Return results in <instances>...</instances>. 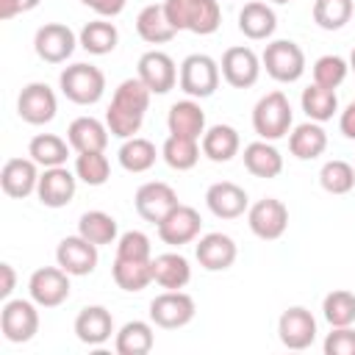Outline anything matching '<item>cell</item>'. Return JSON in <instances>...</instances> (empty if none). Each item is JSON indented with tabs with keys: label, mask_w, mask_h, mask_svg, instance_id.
I'll list each match as a JSON object with an SVG mask.
<instances>
[{
	"label": "cell",
	"mask_w": 355,
	"mask_h": 355,
	"mask_svg": "<svg viewBox=\"0 0 355 355\" xmlns=\"http://www.w3.org/2000/svg\"><path fill=\"white\" fill-rule=\"evenodd\" d=\"M294 114H291V103L283 92H269L263 94L255 108H252V128L263 141H277L291 130Z\"/></svg>",
	"instance_id": "3"
},
{
	"label": "cell",
	"mask_w": 355,
	"mask_h": 355,
	"mask_svg": "<svg viewBox=\"0 0 355 355\" xmlns=\"http://www.w3.org/2000/svg\"><path fill=\"white\" fill-rule=\"evenodd\" d=\"M158 239L169 247H183V244H191L197 236H200V227H202V216L197 214V208L191 205H178L172 208L158 225Z\"/></svg>",
	"instance_id": "15"
},
{
	"label": "cell",
	"mask_w": 355,
	"mask_h": 355,
	"mask_svg": "<svg viewBox=\"0 0 355 355\" xmlns=\"http://www.w3.org/2000/svg\"><path fill=\"white\" fill-rule=\"evenodd\" d=\"M277 28V14L272 11V6L261 3V0H252L247 3L241 11H239V31L252 39V42H261V39H269Z\"/></svg>",
	"instance_id": "28"
},
{
	"label": "cell",
	"mask_w": 355,
	"mask_h": 355,
	"mask_svg": "<svg viewBox=\"0 0 355 355\" xmlns=\"http://www.w3.org/2000/svg\"><path fill=\"white\" fill-rule=\"evenodd\" d=\"M58 111L55 92L47 83H28L17 97V114L28 125H47Z\"/></svg>",
	"instance_id": "13"
},
{
	"label": "cell",
	"mask_w": 355,
	"mask_h": 355,
	"mask_svg": "<svg viewBox=\"0 0 355 355\" xmlns=\"http://www.w3.org/2000/svg\"><path fill=\"white\" fill-rule=\"evenodd\" d=\"M164 11L175 31L208 36L222 25V8L216 0H164Z\"/></svg>",
	"instance_id": "2"
},
{
	"label": "cell",
	"mask_w": 355,
	"mask_h": 355,
	"mask_svg": "<svg viewBox=\"0 0 355 355\" xmlns=\"http://www.w3.org/2000/svg\"><path fill=\"white\" fill-rule=\"evenodd\" d=\"M61 94L75 105H94L105 92V75L94 64H72L58 75Z\"/></svg>",
	"instance_id": "4"
},
{
	"label": "cell",
	"mask_w": 355,
	"mask_h": 355,
	"mask_svg": "<svg viewBox=\"0 0 355 355\" xmlns=\"http://www.w3.org/2000/svg\"><path fill=\"white\" fill-rule=\"evenodd\" d=\"M300 103H302V111L308 114V119H313V122H327L338 111L336 89H324L319 83H311L308 89H302Z\"/></svg>",
	"instance_id": "37"
},
{
	"label": "cell",
	"mask_w": 355,
	"mask_h": 355,
	"mask_svg": "<svg viewBox=\"0 0 355 355\" xmlns=\"http://www.w3.org/2000/svg\"><path fill=\"white\" fill-rule=\"evenodd\" d=\"M241 147L239 130L233 125H214L202 133V155L214 164H227Z\"/></svg>",
	"instance_id": "31"
},
{
	"label": "cell",
	"mask_w": 355,
	"mask_h": 355,
	"mask_svg": "<svg viewBox=\"0 0 355 355\" xmlns=\"http://www.w3.org/2000/svg\"><path fill=\"white\" fill-rule=\"evenodd\" d=\"M272 3H280L283 6V3H291V0H272Z\"/></svg>",
	"instance_id": "52"
},
{
	"label": "cell",
	"mask_w": 355,
	"mask_h": 355,
	"mask_svg": "<svg viewBox=\"0 0 355 355\" xmlns=\"http://www.w3.org/2000/svg\"><path fill=\"white\" fill-rule=\"evenodd\" d=\"M36 161L33 158H8L0 169V186L8 197L22 200L28 194L36 191L39 186V172H36Z\"/></svg>",
	"instance_id": "22"
},
{
	"label": "cell",
	"mask_w": 355,
	"mask_h": 355,
	"mask_svg": "<svg viewBox=\"0 0 355 355\" xmlns=\"http://www.w3.org/2000/svg\"><path fill=\"white\" fill-rule=\"evenodd\" d=\"M136 33L147 42V44H164V42H172L175 39V25L169 22L166 11H164V3H150L139 11L136 17Z\"/></svg>",
	"instance_id": "27"
},
{
	"label": "cell",
	"mask_w": 355,
	"mask_h": 355,
	"mask_svg": "<svg viewBox=\"0 0 355 355\" xmlns=\"http://www.w3.org/2000/svg\"><path fill=\"white\" fill-rule=\"evenodd\" d=\"M319 183L327 194H349L355 186V166L341 158H333L319 169Z\"/></svg>",
	"instance_id": "41"
},
{
	"label": "cell",
	"mask_w": 355,
	"mask_h": 355,
	"mask_svg": "<svg viewBox=\"0 0 355 355\" xmlns=\"http://www.w3.org/2000/svg\"><path fill=\"white\" fill-rule=\"evenodd\" d=\"M277 336H280V344L288 347V349H308L313 341H316V319L308 308L302 305H294V308H286L277 319Z\"/></svg>",
	"instance_id": "16"
},
{
	"label": "cell",
	"mask_w": 355,
	"mask_h": 355,
	"mask_svg": "<svg viewBox=\"0 0 355 355\" xmlns=\"http://www.w3.org/2000/svg\"><path fill=\"white\" fill-rule=\"evenodd\" d=\"M166 128L172 136H186V139H197L205 133V111L200 108V103L194 97L189 100H178L172 103L169 114H166Z\"/></svg>",
	"instance_id": "24"
},
{
	"label": "cell",
	"mask_w": 355,
	"mask_h": 355,
	"mask_svg": "<svg viewBox=\"0 0 355 355\" xmlns=\"http://www.w3.org/2000/svg\"><path fill=\"white\" fill-rule=\"evenodd\" d=\"M324 147H327V133H324V128H322L319 122H313V119L297 125V128L291 130V136H288V150H291V155L300 158V161H313V158H319V155L324 153Z\"/></svg>",
	"instance_id": "29"
},
{
	"label": "cell",
	"mask_w": 355,
	"mask_h": 355,
	"mask_svg": "<svg viewBox=\"0 0 355 355\" xmlns=\"http://www.w3.org/2000/svg\"><path fill=\"white\" fill-rule=\"evenodd\" d=\"M42 0H0V19H14L17 14L33 11Z\"/></svg>",
	"instance_id": "47"
},
{
	"label": "cell",
	"mask_w": 355,
	"mask_h": 355,
	"mask_svg": "<svg viewBox=\"0 0 355 355\" xmlns=\"http://www.w3.org/2000/svg\"><path fill=\"white\" fill-rule=\"evenodd\" d=\"M28 155H31L39 166H44V169H50V166H64V164H67V155H69V141H64V139L55 136V133H39V136L31 139Z\"/></svg>",
	"instance_id": "35"
},
{
	"label": "cell",
	"mask_w": 355,
	"mask_h": 355,
	"mask_svg": "<svg viewBox=\"0 0 355 355\" xmlns=\"http://www.w3.org/2000/svg\"><path fill=\"white\" fill-rule=\"evenodd\" d=\"M116 258H133V261H150L153 247L150 239L141 230H128L116 239Z\"/></svg>",
	"instance_id": "45"
},
{
	"label": "cell",
	"mask_w": 355,
	"mask_h": 355,
	"mask_svg": "<svg viewBox=\"0 0 355 355\" xmlns=\"http://www.w3.org/2000/svg\"><path fill=\"white\" fill-rule=\"evenodd\" d=\"M28 294L39 308H58L69 297V272L61 266H42L28 280Z\"/></svg>",
	"instance_id": "10"
},
{
	"label": "cell",
	"mask_w": 355,
	"mask_h": 355,
	"mask_svg": "<svg viewBox=\"0 0 355 355\" xmlns=\"http://www.w3.org/2000/svg\"><path fill=\"white\" fill-rule=\"evenodd\" d=\"M324 355H355V330L349 327H333L324 338Z\"/></svg>",
	"instance_id": "46"
},
{
	"label": "cell",
	"mask_w": 355,
	"mask_h": 355,
	"mask_svg": "<svg viewBox=\"0 0 355 355\" xmlns=\"http://www.w3.org/2000/svg\"><path fill=\"white\" fill-rule=\"evenodd\" d=\"M261 64L266 67V75L275 78L277 83H294L305 72V53L297 42L288 39H275L266 44Z\"/></svg>",
	"instance_id": "5"
},
{
	"label": "cell",
	"mask_w": 355,
	"mask_h": 355,
	"mask_svg": "<svg viewBox=\"0 0 355 355\" xmlns=\"http://www.w3.org/2000/svg\"><path fill=\"white\" fill-rule=\"evenodd\" d=\"M219 69H222V78L233 89H250V86H255V80L261 75V58L255 55V50H250L244 44L227 47Z\"/></svg>",
	"instance_id": "17"
},
{
	"label": "cell",
	"mask_w": 355,
	"mask_h": 355,
	"mask_svg": "<svg viewBox=\"0 0 355 355\" xmlns=\"http://www.w3.org/2000/svg\"><path fill=\"white\" fill-rule=\"evenodd\" d=\"M0 275H3L0 297H3V300H8V297H11V291H14V286H17V272H14V266H11V263H0Z\"/></svg>",
	"instance_id": "50"
},
{
	"label": "cell",
	"mask_w": 355,
	"mask_h": 355,
	"mask_svg": "<svg viewBox=\"0 0 355 355\" xmlns=\"http://www.w3.org/2000/svg\"><path fill=\"white\" fill-rule=\"evenodd\" d=\"M155 344V333H153V324L150 322H141V319H133V322H125L116 333V352L119 355H147Z\"/></svg>",
	"instance_id": "33"
},
{
	"label": "cell",
	"mask_w": 355,
	"mask_h": 355,
	"mask_svg": "<svg viewBox=\"0 0 355 355\" xmlns=\"http://www.w3.org/2000/svg\"><path fill=\"white\" fill-rule=\"evenodd\" d=\"M75 44H80L78 36L72 33L69 25H61V22H47L33 36V50L47 64H64L75 53Z\"/></svg>",
	"instance_id": "11"
},
{
	"label": "cell",
	"mask_w": 355,
	"mask_h": 355,
	"mask_svg": "<svg viewBox=\"0 0 355 355\" xmlns=\"http://www.w3.org/2000/svg\"><path fill=\"white\" fill-rule=\"evenodd\" d=\"M0 330L11 344H25L39 333V311L33 300H6L0 308Z\"/></svg>",
	"instance_id": "7"
},
{
	"label": "cell",
	"mask_w": 355,
	"mask_h": 355,
	"mask_svg": "<svg viewBox=\"0 0 355 355\" xmlns=\"http://www.w3.org/2000/svg\"><path fill=\"white\" fill-rule=\"evenodd\" d=\"M55 261L72 277L92 275L94 266H97V244H92L89 239H83L80 233L78 236H67L55 247Z\"/></svg>",
	"instance_id": "18"
},
{
	"label": "cell",
	"mask_w": 355,
	"mask_h": 355,
	"mask_svg": "<svg viewBox=\"0 0 355 355\" xmlns=\"http://www.w3.org/2000/svg\"><path fill=\"white\" fill-rule=\"evenodd\" d=\"M347 72H349V61H344L341 55H322L313 64V83L324 89H338L347 80Z\"/></svg>",
	"instance_id": "44"
},
{
	"label": "cell",
	"mask_w": 355,
	"mask_h": 355,
	"mask_svg": "<svg viewBox=\"0 0 355 355\" xmlns=\"http://www.w3.org/2000/svg\"><path fill=\"white\" fill-rule=\"evenodd\" d=\"M247 225L258 239L275 241L288 227V208L277 197H263L247 208Z\"/></svg>",
	"instance_id": "9"
},
{
	"label": "cell",
	"mask_w": 355,
	"mask_h": 355,
	"mask_svg": "<svg viewBox=\"0 0 355 355\" xmlns=\"http://www.w3.org/2000/svg\"><path fill=\"white\" fill-rule=\"evenodd\" d=\"M78 233L83 239H89L92 244H97V247L114 244L116 241V219L105 211H86L78 219Z\"/></svg>",
	"instance_id": "38"
},
{
	"label": "cell",
	"mask_w": 355,
	"mask_h": 355,
	"mask_svg": "<svg viewBox=\"0 0 355 355\" xmlns=\"http://www.w3.org/2000/svg\"><path fill=\"white\" fill-rule=\"evenodd\" d=\"M194 255H197V261H200L202 269H208V272H225V269L233 266L239 250H236V241L227 233H205L197 241Z\"/></svg>",
	"instance_id": "21"
},
{
	"label": "cell",
	"mask_w": 355,
	"mask_h": 355,
	"mask_svg": "<svg viewBox=\"0 0 355 355\" xmlns=\"http://www.w3.org/2000/svg\"><path fill=\"white\" fill-rule=\"evenodd\" d=\"M80 3L86 8H92L94 14H100V17H116V14H122L128 0H80Z\"/></svg>",
	"instance_id": "48"
},
{
	"label": "cell",
	"mask_w": 355,
	"mask_h": 355,
	"mask_svg": "<svg viewBox=\"0 0 355 355\" xmlns=\"http://www.w3.org/2000/svg\"><path fill=\"white\" fill-rule=\"evenodd\" d=\"M155 158H158L155 144L150 139H141V136H130L119 147V164L125 172H133V175L147 172L155 164Z\"/></svg>",
	"instance_id": "36"
},
{
	"label": "cell",
	"mask_w": 355,
	"mask_h": 355,
	"mask_svg": "<svg viewBox=\"0 0 355 355\" xmlns=\"http://www.w3.org/2000/svg\"><path fill=\"white\" fill-rule=\"evenodd\" d=\"M194 300L186 291H161L150 302V322L164 330H178L194 319Z\"/></svg>",
	"instance_id": "8"
},
{
	"label": "cell",
	"mask_w": 355,
	"mask_h": 355,
	"mask_svg": "<svg viewBox=\"0 0 355 355\" xmlns=\"http://www.w3.org/2000/svg\"><path fill=\"white\" fill-rule=\"evenodd\" d=\"M75 189H78V175H72L67 166H50L39 175L36 197L47 208H64L72 202Z\"/></svg>",
	"instance_id": "19"
},
{
	"label": "cell",
	"mask_w": 355,
	"mask_h": 355,
	"mask_svg": "<svg viewBox=\"0 0 355 355\" xmlns=\"http://www.w3.org/2000/svg\"><path fill=\"white\" fill-rule=\"evenodd\" d=\"M78 42H80V47H83L86 53H92V55H108V53H114L116 42H119V31H116V25L108 22V19H94V22H86V25L80 28Z\"/></svg>",
	"instance_id": "34"
},
{
	"label": "cell",
	"mask_w": 355,
	"mask_h": 355,
	"mask_svg": "<svg viewBox=\"0 0 355 355\" xmlns=\"http://www.w3.org/2000/svg\"><path fill=\"white\" fill-rule=\"evenodd\" d=\"M244 166H247L250 175L272 180V178H277L283 172V155L277 153L275 144H269L263 139L261 141H250L244 147Z\"/></svg>",
	"instance_id": "30"
},
{
	"label": "cell",
	"mask_w": 355,
	"mask_h": 355,
	"mask_svg": "<svg viewBox=\"0 0 355 355\" xmlns=\"http://www.w3.org/2000/svg\"><path fill=\"white\" fill-rule=\"evenodd\" d=\"M150 89L139 80V78H128L114 89L111 105L105 111V125L111 130V136L116 139H130L141 130L144 114L150 108Z\"/></svg>",
	"instance_id": "1"
},
{
	"label": "cell",
	"mask_w": 355,
	"mask_h": 355,
	"mask_svg": "<svg viewBox=\"0 0 355 355\" xmlns=\"http://www.w3.org/2000/svg\"><path fill=\"white\" fill-rule=\"evenodd\" d=\"M338 128H341V133H344L347 139L355 141V100L341 111V116H338Z\"/></svg>",
	"instance_id": "49"
},
{
	"label": "cell",
	"mask_w": 355,
	"mask_h": 355,
	"mask_svg": "<svg viewBox=\"0 0 355 355\" xmlns=\"http://www.w3.org/2000/svg\"><path fill=\"white\" fill-rule=\"evenodd\" d=\"M219 75H222V69H219V64H216L211 55H205V53H191V55H186L183 64H180L178 83H180V89H183L189 97L202 100V97H211V94L216 92Z\"/></svg>",
	"instance_id": "6"
},
{
	"label": "cell",
	"mask_w": 355,
	"mask_h": 355,
	"mask_svg": "<svg viewBox=\"0 0 355 355\" xmlns=\"http://www.w3.org/2000/svg\"><path fill=\"white\" fill-rule=\"evenodd\" d=\"M161 155L172 169L186 172L200 161V144H197V139H186V136H172L169 133L164 147H161Z\"/></svg>",
	"instance_id": "39"
},
{
	"label": "cell",
	"mask_w": 355,
	"mask_h": 355,
	"mask_svg": "<svg viewBox=\"0 0 355 355\" xmlns=\"http://www.w3.org/2000/svg\"><path fill=\"white\" fill-rule=\"evenodd\" d=\"M205 205L214 216L219 219H239L247 208H250V197L247 191L233 183V180H219V183H211L208 191H205Z\"/></svg>",
	"instance_id": "20"
},
{
	"label": "cell",
	"mask_w": 355,
	"mask_h": 355,
	"mask_svg": "<svg viewBox=\"0 0 355 355\" xmlns=\"http://www.w3.org/2000/svg\"><path fill=\"white\" fill-rule=\"evenodd\" d=\"M111 277L122 291H141L153 283V258L133 261V258H114Z\"/></svg>",
	"instance_id": "32"
},
{
	"label": "cell",
	"mask_w": 355,
	"mask_h": 355,
	"mask_svg": "<svg viewBox=\"0 0 355 355\" xmlns=\"http://www.w3.org/2000/svg\"><path fill=\"white\" fill-rule=\"evenodd\" d=\"M108 125H103L100 119L94 116H78L69 122L67 128V141L75 153H94V150H103L105 153V144H108Z\"/></svg>",
	"instance_id": "25"
},
{
	"label": "cell",
	"mask_w": 355,
	"mask_h": 355,
	"mask_svg": "<svg viewBox=\"0 0 355 355\" xmlns=\"http://www.w3.org/2000/svg\"><path fill=\"white\" fill-rule=\"evenodd\" d=\"M322 313L330 327H349L355 324V294L347 288H336L322 300Z\"/></svg>",
	"instance_id": "40"
},
{
	"label": "cell",
	"mask_w": 355,
	"mask_h": 355,
	"mask_svg": "<svg viewBox=\"0 0 355 355\" xmlns=\"http://www.w3.org/2000/svg\"><path fill=\"white\" fill-rule=\"evenodd\" d=\"M111 333H114V316L103 305H86L75 316V336H78V341H83L89 347L105 344L111 338Z\"/></svg>",
	"instance_id": "23"
},
{
	"label": "cell",
	"mask_w": 355,
	"mask_h": 355,
	"mask_svg": "<svg viewBox=\"0 0 355 355\" xmlns=\"http://www.w3.org/2000/svg\"><path fill=\"white\" fill-rule=\"evenodd\" d=\"M352 0H316L313 3V22L322 31H338L352 19Z\"/></svg>",
	"instance_id": "42"
},
{
	"label": "cell",
	"mask_w": 355,
	"mask_h": 355,
	"mask_svg": "<svg viewBox=\"0 0 355 355\" xmlns=\"http://www.w3.org/2000/svg\"><path fill=\"white\" fill-rule=\"evenodd\" d=\"M349 69H352V72H355V50H352V53H349Z\"/></svg>",
	"instance_id": "51"
},
{
	"label": "cell",
	"mask_w": 355,
	"mask_h": 355,
	"mask_svg": "<svg viewBox=\"0 0 355 355\" xmlns=\"http://www.w3.org/2000/svg\"><path fill=\"white\" fill-rule=\"evenodd\" d=\"M133 205H136V214L144 219V222H153L158 225L172 208H178V191L169 186V183H161V180H150V183H141L136 189V197H133Z\"/></svg>",
	"instance_id": "14"
},
{
	"label": "cell",
	"mask_w": 355,
	"mask_h": 355,
	"mask_svg": "<svg viewBox=\"0 0 355 355\" xmlns=\"http://www.w3.org/2000/svg\"><path fill=\"white\" fill-rule=\"evenodd\" d=\"M136 78L153 92V94H166L178 83V67L169 53L164 50H147L139 64H136Z\"/></svg>",
	"instance_id": "12"
},
{
	"label": "cell",
	"mask_w": 355,
	"mask_h": 355,
	"mask_svg": "<svg viewBox=\"0 0 355 355\" xmlns=\"http://www.w3.org/2000/svg\"><path fill=\"white\" fill-rule=\"evenodd\" d=\"M191 280V266L180 252H161L153 258V283H158L164 291L186 288Z\"/></svg>",
	"instance_id": "26"
},
{
	"label": "cell",
	"mask_w": 355,
	"mask_h": 355,
	"mask_svg": "<svg viewBox=\"0 0 355 355\" xmlns=\"http://www.w3.org/2000/svg\"><path fill=\"white\" fill-rule=\"evenodd\" d=\"M75 175L86 186H103L108 180V175H111V164H108V158H105L103 150L78 153V158H75Z\"/></svg>",
	"instance_id": "43"
}]
</instances>
